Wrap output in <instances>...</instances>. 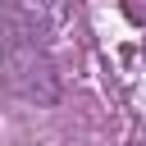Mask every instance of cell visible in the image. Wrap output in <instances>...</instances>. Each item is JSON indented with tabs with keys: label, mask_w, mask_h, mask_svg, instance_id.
<instances>
[{
	"label": "cell",
	"mask_w": 146,
	"mask_h": 146,
	"mask_svg": "<svg viewBox=\"0 0 146 146\" xmlns=\"http://www.w3.org/2000/svg\"><path fill=\"white\" fill-rule=\"evenodd\" d=\"M5 82H9L18 96L36 100V105H55V100H59L55 64L46 59V50H41L27 32H18V36L5 41Z\"/></svg>",
	"instance_id": "6da1fadb"
}]
</instances>
